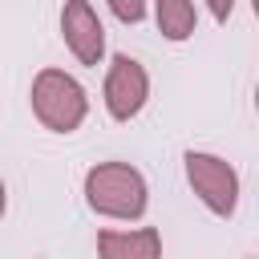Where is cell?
I'll return each mask as SVG.
<instances>
[{"label":"cell","instance_id":"cell-4","mask_svg":"<svg viewBox=\"0 0 259 259\" xmlns=\"http://www.w3.org/2000/svg\"><path fill=\"white\" fill-rule=\"evenodd\" d=\"M101 101H105V113L113 121H134L146 101H150V73L138 57L130 53H117L105 69V81H101Z\"/></svg>","mask_w":259,"mask_h":259},{"label":"cell","instance_id":"cell-10","mask_svg":"<svg viewBox=\"0 0 259 259\" xmlns=\"http://www.w3.org/2000/svg\"><path fill=\"white\" fill-rule=\"evenodd\" d=\"M4 210H8V186H4V178H0V223H4Z\"/></svg>","mask_w":259,"mask_h":259},{"label":"cell","instance_id":"cell-9","mask_svg":"<svg viewBox=\"0 0 259 259\" xmlns=\"http://www.w3.org/2000/svg\"><path fill=\"white\" fill-rule=\"evenodd\" d=\"M206 8H210V16H214L219 24H227L231 12H235V0H206Z\"/></svg>","mask_w":259,"mask_h":259},{"label":"cell","instance_id":"cell-2","mask_svg":"<svg viewBox=\"0 0 259 259\" xmlns=\"http://www.w3.org/2000/svg\"><path fill=\"white\" fill-rule=\"evenodd\" d=\"M28 101H32V117L53 134H73L89 117V93L65 69H40L32 77Z\"/></svg>","mask_w":259,"mask_h":259},{"label":"cell","instance_id":"cell-1","mask_svg":"<svg viewBox=\"0 0 259 259\" xmlns=\"http://www.w3.org/2000/svg\"><path fill=\"white\" fill-rule=\"evenodd\" d=\"M85 206L101 219L138 223L150 206L146 174L130 162H97L85 170Z\"/></svg>","mask_w":259,"mask_h":259},{"label":"cell","instance_id":"cell-7","mask_svg":"<svg viewBox=\"0 0 259 259\" xmlns=\"http://www.w3.org/2000/svg\"><path fill=\"white\" fill-rule=\"evenodd\" d=\"M154 24L166 40L182 45L198 32V12H194V0H154Z\"/></svg>","mask_w":259,"mask_h":259},{"label":"cell","instance_id":"cell-6","mask_svg":"<svg viewBox=\"0 0 259 259\" xmlns=\"http://www.w3.org/2000/svg\"><path fill=\"white\" fill-rule=\"evenodd\" d=\"M97 259H162V231L158 227H130V231H97Z\"/></svg>","mask_w":259,"mask_h":259},{"label":"cell","instance_id":"cell-5","mask_svg":"<svg viewBox=\"0 0 259 259\" xmlns=\"http://www.w3.org/2000/svg\"><path fill=\"white\" fill-rule=\"evenodd\" d=\"M61 40L81 65H101L105 57V24L89 0H65L61 8Z\"/></svg>","mask_w":259,"mask_h":259},{"label":"cell","instance_id":"cell-3","mask_svg":"<svg viewBox=\"0 0 259 259\" xmlns=\"http://www.w3.org/2000/svg\"><path fill=\"white\" fill-rule=\"evenodd\" d=\"M182 166H186V182H190L194 198H198L210 214L231 219L235 206H239V170H235L227 158L206 154V150H186Z\"/></svg>","mask_w":259,"mask_h":259},{"label":"cell","instance_id":"cell-8","mask_svg":"<svg viewBox=\"0 0 259 259\" xmlns=\"http://www.w3.org/2000/svg\"><path fill=\"white\" fill-rule=\"evenodd\" d=\"M105 4L121 24H142L146 20V0H105Z\"/></svg>","mask_w":259,"mask_h":259}]
</instances>
